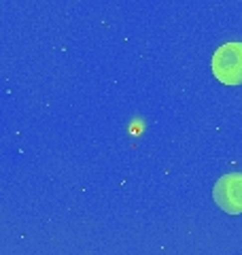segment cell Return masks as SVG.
Wrapping results in <instances>:
<instances>
[{
	"label": "cell",
	"mask_w": 242,
	"mask_h": 255,
	"mask_svg": "<svg viewBox=\"0 0 242 255\" xmlns=\"http://www.w3.org/2000/svg\"><path fill=\"white\" fill-rule=\"evenodd\" d=\"M211 70L223 85H242V43H223L217 47Z\"/></svg>",
	"instance_id": "1"
},
{
	"label": "cell",
	"mask_w": 242,
	"mask_h": 255,
	"mask_svg": "<svg viewBox=\"0 0 242 255\" xmlns=\"http://www.w3.org/2000/svg\"><path fill=\"white\" fill-rule=\"evenodd\" d=\"M213 198L228 215H242V172H230L215 183Z\"/></svg>",
	"instance_id": "2"
}]
</instances>
